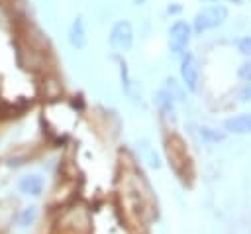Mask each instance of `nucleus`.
I'll use <instances>...</instances> for the list:
<instances>
[{
	"label": "nucleus",
	"mask_w": 251,
	"mask_h": 234,
	"mask_svg": "<svg viewBox=\"0 0 251 234\" xmlns=\"http://www.w3.org/2000/svg\"><path fill=\"white\" fill-rule=\"evenodd\" d=\"M33 220H35V208L29 206V208H25V210L22 212V216H20V226H29Z\"/></svg>",
	"instance_id": "nucleus-6"
},
{
	"label": "nucleus",
	"mask_w": 251,
	"mask_h": 234,
	"mask_svg": "<svg viewBox=\"0 0 251 234\" xmlns=\"http://www.w3.org/2000/svg\"><path fill=\"white\" fill-rule=\"evenodd\" d=\"M171 33H173V35H171L173 47H175L176 51H180V49L186 45V41H188V26H186L184 22H178V24L173 28Z\"/></svg>",
	"instance_id": "nucleus-3"
},
{
	"label": "nucleus",
	"mask_w": 251,
	"mask_h": 234,
	"mask_svg": "<svg viewBox=\"0 0 251 234\" xmlns=\"http://www.w3.org/2000/svg\"><path fill=\"white\" fill-rule=\"evenodd\" d=\"M202 138H206L210 142H218V140H224L226 136L224 134H216L212 128H202Z\"/></svg>",
	"instance_id": "nucleus-7"
},
{
	"label": "nucleus",
	"mask_w": 251,
	"mask_h": 234,
	"mask_svg": "<svg viewBox=\"0 0 251 234\" xmlns=\"http://www.w3.org/2000/svg\"><path fill=\"white\" fill-rule=\"evenodd\" d=\"M22 189H24L25 193H31V195H37V193L41 191V181H39L37 177H29V179H25V181H22Z\"/></svg>",
	"instance_id": "nucleus-5"
},
{
	"label": "nucleus",
	"mask_w": 251,
	"mask_h": 234,
	"mask_svg": "<svg viewBox=\"0 0 251 234\" xmlns=\"http://www.w3.org/2000/svg\"><path fill=\"white\" fill-rule=\"evenodd\" d=\"M226 18H227V10L224 6H212V8L202 10L196 16L194 28H196V31H206V29H212V28L220 26Z\"/></svg>",
	"instance_id": "nucleus-1"
},
{
	"label": "nucleus",
	"mask_w": 251,
	"mask_h": 234,
	"mask_svg": "<svg viewBox=\"0 0 251 234\" xmlns=\"http://www.w3.org/2000/svg\"><path fill=\"white\" fill-rule=\"evenodd\" d=\"M239 77H241L243 81H247V83H251V61L239 67Z\"/></svg>",
	"instance_id": "nucleus-9"
},
{
	"label": "nucleus",
	"mask_w": 251,
	"mask_h": 234,
	"mask_svg": "<svg viewBox=\"0 0 251 234\" xmlns=\"http://www.w3.org/2000/svg\"><path fill=\"white\" fill-rule=\"evenodd\" d=\"M182 77H184L186 85L194 90L196 88V83H198V67H196L192 55H186V59L182 61Z\"/></svg>",
	"instance_id": "nucleus-2"
},
{
	"label": "nucleus",
	"mask_w": 251,
	"mask_h": 234,
	"mask_svg": "<svg viewBox=\"0 0 251 234\" xmlns=\"http://www.w3.org/2000/svg\"><path fill=\"white\" fill-rule=\"evenodd\" d=\"M251 98V83L241 90V100H249Z\"/></svg>",
	"instance_id": "nucleus-10"
},
{
	"label": "nucleus",
	"mask_w": 251,
	"mask_h": 234,
	"mask_svg": "<svg viewBox=\"0 0 251 234\" xmlns=\"http://www.w3.org/2000/svg\"><path fill=\"white\" fill-rule=\"evenodd\" d=\"M226 128L235 132V134H243V132H251V114L245 116H237L226 122Z\"/></svg>",
	"instance_id": "nucleus-4"
},
{
	"label": "nucleus",
	"mask_w": 251,
	"mask_h": 234,
	"mask_svg": "<svg viewBox=\"0 0 251 234\" xmlns=\"http://www.w3.org/2000/svg\"><path fill=\"white\" fill-rule=\"evenodd\" d=\"M239 51H241V55H245L251 61V37H245L239 41Z\"/></svg>",
	"instance_id": "nucleus-8"
}]
</instances>
